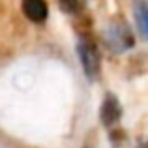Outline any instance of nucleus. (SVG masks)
Segmentation results:
<instances>
[{
    "mask_svg": "<svg viewBox=\"0 0 148 148\" xmlns=\"http://www.w3.org/2000/svg\"><path fill=\"white\" fill-rule=\"evenodd\" d=\"M58 4H60V10L66 13H77L83 8V0H58Z\"/></svg>",
    "mask_w": 148,
    "mask_h": 148,
    "instance_id": "nucleus-6",
    "label": "nucleus"
},
{
    "mask_svg": "<svg viewBox=\"0 0 148 148\" xmlns=\"http://www.w3.org/2000/svg\"><path fill=\"white\" fill-rule=\"evenodd\" d=\"M135 19H137L139 32L148 40V2L146 0H135Z\"/></svg>",
    "mask_w": 148,
    "mask_h": 148,
    "instance_id": "nucleus-5",
    "label": "nucleus"
},
{
    "mask_svg": "<svg viewBox=\"0 0 148 148\" xmlns=\"http://www.w3.org/2000/svg\"><path fill=\"white\" fill-rule=\"evenodd\" d=\"M139 148H148V143H143V145L139 146Z\"/></svg>",
    "mask_w": 148,
    "mask_h": 148,
    "instance_id": "nucleus-7",
    "label": "nucleus"
},
{
    "mask_svg": "<svg viewBox=\"0 0 148 148\" xmlns=\"http://www.w3.org/2000/svg\"><path fill=\"white\" fill-rule=\"evenodd\" d=\"M105 40H107L109 47L112 51H126L133 45V36H131L130 28L124 21H118V23H112L109 26V30L105 32Z\"/></svg>",
    "mask_w": 148,
    "mask_h": 148,
    "instance_id": "nucleus-2",
    "label": "nucleus"
},
{
    "mask_svg": "<svg viewBox=\"0 0 148 148\" xmlns=\"http://www.w3.org/2000/svg\"><path fill=\"white\" fill-rule=\"evenodd\" d=\"M23 13L32 23H43L47 19L49 8L45 0H23Z\"/></svg>",
    "mask_w": 148,
    "mask_h": 148,
    "instance_id": "nucleus-4",
    "label": "nucleus"
},
{
    "mask_svg": "<svg viewBox=\"0 0 148 148\" xmlns=\"http://www.w3.org/2000/svg\"><path fill=\"white\" fill-rule=\"evenodd\" d=\"M77 53H79L81 64H83L86 77L88 79H96L101 69V58H99L98 47L94 45V41H90L88 38H83L79 41V45H77Z\"/></svg>",
    "mask_w": 148,
    "mask_h": 148,
    "instance_id": "nucleus-1",
    "label": "nucleus"
},
{
    "mask_svg": "<svg viewBox=\"0 0 148 148\" xmlns=\"http://www.w3.org/2000/svg\"><path fill=\"white\" fill-rule=\"evenodd\" d=\"M120 114H122V109H120V103L116 99V96L107 94L103 99V105H101V111H99L103 126H112L114 122H118Z\"/></svg>",
    "mask_w": 148,
    "mask_h": 148,
    "instance_id": "nucleus-3",
    "label": "nucleus"
}]
</instances>
